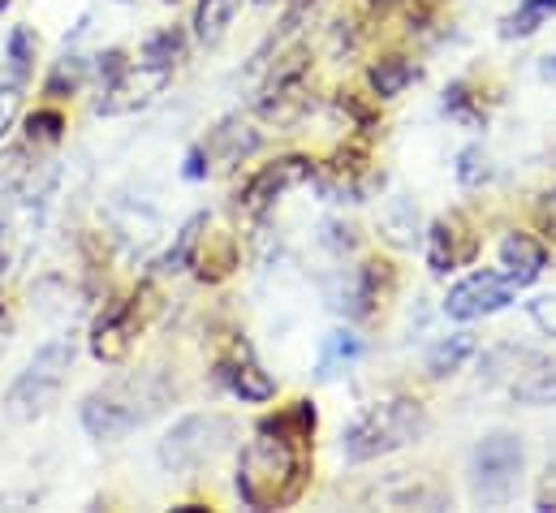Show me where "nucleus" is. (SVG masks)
<instances>
[{
  "mask_svg": "<svg viewBox=\"0 0 556 513\" xmlns=\"http://www.w3.org/2000/svg\"><path fill=\"white\" fill-rule=\"evenodd\" d=\"M194 251H199V255H194V267H199L203 280H220V276H229L233 263H238V247H233L229 234H207V238H199Z\"/></svg>",
  "mask_w": 556,
  "mask_h": 513,
  "instance_id": "4468645a",
  "label": "nucleus"
},
{
  "mask_svg": "<svg viewBox=\"0 0 556 513\" xmlns=\"http://www.w3.org/2000/svg\"><path fill=\"white\" fill-rule=\"evenodd\" d=\"M9 61H13V74L26 78V70H30V30H26V26L13 30V39H9Z\"/></svg>",
  "mask_w": 556,
  "mask_h": 513,
  "instance_id": "b1692460",
  "label": "nucleus"
},
{
  "mask_svg": "<svg viewBox=\"0 0 556 513\" xmlns=\"http://www.w3.org/2000/svg\"><path fill=\"white\" fill-rule=\"evenodd\" d=\"M4 4H9V0H0V9H4Z\"/></svg>",
  "mask_w": 556,
  "mask_h": 513,
  "instance_id": "7c9ffc66",
  "label": "nucleus"
},
{
  "mask_svg": "<svg viewBox=\"0 0 556 513\" xmlns=\"http://www.w3.org/2000/svg\"><path fill=\"white\" fill-rule=\"evenodd\" d=\"M531 320H535L548 337H556V298H540V302H531Z\"/></svg>",
  "mask_w": 556,
  "mask_h": 513,
  "instance_id": "bb28decb",
  "label": "nucleus"
},
{
  "mask_svg": "<svg viewBox=\"0 0 556 513\" xmlns=\"http://www.w3.org/2000/svg\"><path fill=\"white\" fill-rule=\"evenodd\" d=\"M135 333H139V320H135V306L130 302H117L109 306L100 320H96V333H91V350L96 359L104 363H122L135 346Z\"/></svg>",
  "mask_w": 556,
  "mask_h": 513,
  "instance_id": "9b49d317",
  "label": "nucleus"
},
{
  "mask_svg": "<svg viewBox=\"0 0 556 513\" xmlns=\"http://www.w3.org/2000/svg\"><path fill=\"white\" fill-rule=\"evenodd\" d=\"M514 293H518V280L505 272H475V276H466V280H457L453 289H448V298H444V315H453V320H483V315H496V311H505L509 302H514Z\"/></svg>",
  "mask_w": 556,
  "mask_h": 513,
  "instance_id": "0eeeda50",
  "label": "nucleus"
},
{
  "mask_svg": "<svg viewBox=\"0 0 556 513\" xmlns=\"http://www.w3.org/2000/svg\"><path fill=\"white\" fill-rule=\"evenodd\" d=\"M457 177H462V186H479V182L488 177V155H483L479 147H466V151H462V168H457Z\"/></svg>",
  "mask_w": 556,
  "mask_h": 513,
  "instance_id": "5701e85b",
  "label": "nucleus"
},
{
  "mask_svg": "<svg viewBox=\"0 0 556 513\" xmlns=\"http://www.w3.org/2000/svg\"><path fill=\"white\" fill-rule=\"evenodd\" d=\"M358 350H363V346H358L350 333H332V337H328V350H324V359H319V376H332L337 363H354Z\"/></svg>",
  "mask_w": 556,
  "mask_h": 513,
  "instance_id": "412c9836",
  "label": "nucleus"
},
{
  "mask_svg": "<svg viewBox=\"0 0 556 513\" xmlns=\"http://www.w3.org/2000/svg\"><path fill=\"white\" fill-rule=\"evenodd\" d=\"M522 475V440L509 431H492L475 445L470 453V484H475V501L483 505H505L518 488Z\"/></svg>",
  "mask_w": 556,
  "mask_h": 513,
  "instance_id": "20e7f679",
  "label": "nucleus"
},
{
  "mask_svg": "<svg viewBox=\"0 0 556 513\" xmlns=\"http://www.w3.org/2000/svg\"><path fill=\"white\" fill-rule=\"evenodd\" d=\"M229 440H233V423H229L225 414H190V418H181V423L164 436L160 462H164L168 471H194V466L212 462Z\"/></svg>",
  "mask_w": 556,
  "mask_h": 513,
  "instance_id": "39448f33",
  "label": "nucleus"
},
{
  "mask_svg": "<svg viewBox=\"0 0 556 513\" xmlns=\"http://www.w3.org/2000/svg\"><path fill=\"white\" fill-rule=\"evenodd\" d=\"M540 74H544V78H556V57H548V61L540 65Z\"/></svg>",
  "mask_w": 556,
  "mask_h": 513,
  "instance_id": "c756f323",
  "label": "nucleus"
},
{
  "mask_svg": "<svg viewBox=\"0 0 556 513\" xmlns=\"http://www.w3.org/2000/svg\"><path fill=\"white\" fill-rule=\"evenodd\" d=\"M548 17H556V0H522V4L501 22V35H505V39H527V35H535Z\"/></svg>",
  "mask_w": 556,
  "mask_h": 513,
  "instance_id": "dca6fc26",
  "label": "nucleus"
},
{
  "mask_svg": "<svg viewBox=\"0 0 556 513\" xmlns=\"http://www.w3.org/2000/svg\"><path fill=\"white\" fill-rule=\"evenodd\" d=\"M142 418H147V410H139V385H113L83 401V427L96 440H122Z\"/></svg>",
  "mask_w": 556,
  "mask_h": 513,
  "instance_id": "423d86ee",
  "label": "nucleus"
},
{
  "mask_svg": "<svg viewBox=\"0 0 556 513\" xmlns=\"http://www.w3.org/2000/svg\"><path fill=\"white\" fill-rule=\"evenodd\" d=\"M220 380L233 388L242 401H268V397H277L273 376L255 363V354H251L247 341H238V346L229 350V359H220Z\"/></svg>",
  "mask_w": 556,
  "mask_h": 513,
  "instance_id": "f8f14e48",
  "label": "nucleus"
},
{
  "mask_svg": "<svg viewBox=\"0 0 556 513\" xmlns=\"http://www.w3.org/2000/svg\"><path fill=\"white\" fill-rule=\"evenodd\" d=\"M427 427L431 423H427V410L418 401H406V397L402 401H380L345 427L341 449H345L350 462H376V458H389V453L422 440Z\"/></svg>",
  "mask_w": 556,
  "mask_h": 513,
  "instance_id": "f03ea898",
  "label": "nucleus"
},
{
  "mask_svg": "<svg viewBox=\"0 0 556 513\" xmlns=\"http://www.w3.org/2000/svg\"><path fill=\"white\" fill-rule=\"evenodd\" d=\"M70 363H74V341H70V337L48 341V346L30 359V367L17 376V385L9 388V397H4L9 418H35V414H43V410L52 405V397L61 392V385H65Z\"/></svg>",
  "mask_w": 556,
  "mask_h": 513,
  "instance_id": "7ed1b4c3",
  "label": "nucleus"
},
{
  "mask_svg": "<svg viewBox=\"0 0 556 513\" xmlns=\"http://www.w3.org/2000/svg\"><path fill=\"white\" fill-rule=\"evenodd\" d=\"M177 57H181V35H177V30L155 35V39L147 43V52H142V61H147V65H160V70H173Z\"/></svg>",
  "mask_w": 556,
  "mask_h": 513,
  "instance_id": "4be33fe9",
  "label": "nucleus"
},
{
  "mask_svg": "<svg viewBox=\"0 0 556 513\" xmlns=\"http://www.w3.org/2000/svg\"><path fill=\"white\" fill-rule=\"evenodd\" d=\"M540 510H556V466H548V479L540 488Z\"/></svg>",
  "mask_w": 556,
  "mask_h": 513,
  "instance_id": "c85d7f7f",
  "label": "nucleus"
},
{
  "mask_svg": "<svg viewBox=\"0 0 556 513\" xmlns=\"http://www.w3.org/2000/svg\"><path fill=\"white\" fill-rule=\"evenodd\" d=\"M17 87H0V134L13 126V117H17Z\"/></svg>",
  "mask_w": 556,
  "mask_h": 513,
  "instance_id": "cd10ccee",
  "label": "nucleus"
},
{
  "mask_svg": "<svg viewBox=\"0 0 556 513\" xmlns=\"http://www.w3.org/2000/svg\"><path fill=\"white\" fill-rule=\"evenodd\" d=\"M535 221H540V229H544L548 238H556V190L540 195V203H535Z\"/></svg>",
  "mask_w": 556,
  "mask_h": 513,
  "instance_id": "a878e982",
  "label": "nucleus"
},
{
  "mask_svg": "<svg viewBox=\"0 0 556 513\" xmlns=\"http://www.w3.org/2000/svg\"><path fill=\"white\" fill-rule=\"evenodd\" d=\"M173 78V70H160V65H122L113 78H109V87H104V100H100V113H109V117H117V113H130V109H139L147 104L151 96H160L164 91V83Z\"/></svg>",
  "mask_w": 556,
  "mask_h": 513,
  "instance_id": "6e6552de",
  "label": "nucleus"
},
{
  "mask_svg": "<svg viewBox=\"0 0 556 513\" xmlns=\"http://www.w3.org/2000/svg\"><path fill=\"white\" fill-rule=\"evenodd\" d=\"M61 126H65L61 113H35L26 129H30V142H35V138H39V142H56V138H61Z\"/></svg>",
  "mask_w": 556,
  "mask_h": 513,
  "instance_id": "393cba45",
  "label": "nucleus"
},
{
  "mask_svg": "<svg viewBox=\"0 0 556 513\" xmlns=\"http://www.w3.org/2000/svg\"><path fill=\"white\" fill-rule=\"evenodd\" d=\"M475 354V337L470 333H457V337H448V341H440L431 354H427V376H453L466 359Z\"/></svg>",
  "mask_w": 556,
  "mask_h": 513,
  "instance_id": "a211bd4d",
  "label": "nucleus"
},
{
  "mask_svg": "<svg viewBox=\"0 0 556 513\" xmlns=\"http://www.w3.org/2000/svg\"><path fill=\"white\" fill-rule=\"evenodd\" d=\"M410 83H415V65H410L406 57H384V61H376V65H371V87H376V96H380V100L402 96Z\"/></svg>",
  "mask_w": 556,
  "mask_h": 513,
  "instance_id": "f3484780",
  "label": "nucleus"
},
{
  "mask_svg": "<svg viewBox=\"0 0 556 513\" xmlns=\"http://www.w3.org/2000/svg\"><path fill=\"white\" fill-rule=\"evenodd\" d=\"M238 4L242 0H199V9H194V35H199V43H220L225 39V30H229V22H233V13H238Z\"/></svg>",
  "mask_w": 556,
  "mask_h": 513,
  "instance_id": "2eb2a0df",
  "label": "nucleus"
},
{
  "mask_svg": "<svg viewBox=\"0 0 556 513\" xmlns=\"http://www.w3.org/2000/svg\"><path fill=\"white\" fill-rule=\"evenodd\" d=\"M315 168H311V160H298V155H289V160H277V164H264L247 186H242V195H238V208L242 212H251V216H264L273 203H277V195H285L289 186H298V182H306Z\"/></svg>",
  "mask_w": 556,
  "mask_h": 513,
  "instance_id": "1a4fd4ad",
  "label": "nucleus"
},
{
  "mask_svg": "<svg viewBox=\"0 0 556 513\" xmlns=\"http://www.w3.org/2000/svg\"><path fill=\"white\" fill-rule=\"evenodd\" d=\"M514 397L527 401V405H556V367L540 363L535 372H527V376L514 385Z\"/></svg>",
  "mask_w": 556,
  "mask_h": 513,
  "instance_id": "6ab92c4d",
  "label": "nucleus"
},
{
  "mask_svg": "<svg viewBox=\"0 0 556 513\" xmlns=\"http://www.w3.org/2000/svg\"><path fill=\"white\" fill-rule=\"evenodd\" d=\"M501 259H505L509 276L518 280V289H522V285H531V280L548 267V251H544V242H535L531 234H509V238L501 242Z\"/></svg>",
  "mask_w": 556,
  "mask_h": 513,
  "instance_id": "ddd939ff",
  "label": "nucleus"
},
{
  "mask_svg": "<svg viewBox=\"0 0 556 513\" xmlns=\"http://www.w3.org/2000/svg\"><path fill=\"white\" fill-rule=\"evenodd\" d=\"M475 251H479V238L470 234V225H466L462 216H440V221L431 225V234H427V263H431L435 276H444V272L470 263Z\"/></svg>",
  "mask_w": 556,
  "mask_h": 513,
  "instance_id": "9d476101",
  "label": "nucleus"
},
{
  "mask_svg": "<svg viewBox=\"0 0 556 513\" xmlns=\"http://www.w3.org/2000/svg\"><path fill=\"white\" fill-rule=\"evenodd\" d=\"M203 229H207V216H190V225L181 229L177 247H173V251H168V259H164V272H181V267L194 259V247H199Z\"/></svg>",
  "mask_w": 556,
  "mask_h": 513,
  "instance_id": "aec40b11",
  "label": "nucleus"
},
{
  "mask_svg": "<svg viewBox=\"0 0 556 513\" xmlns=\"http://www.w3.org/2000/svg\"><path fill=\"white\" fill-rule=\"evenodd\" d=\"M311 436H315V410L306 401H293L285 414L260 423L238 466V497L251 510H280L302 497L311 471L306 462Z\"/></svg>",
  "mask_w": 556,
  "mask_h": 513,
  "instance_id": "f257e3e1",
  "label": "nucleus"
}]
</instances>
